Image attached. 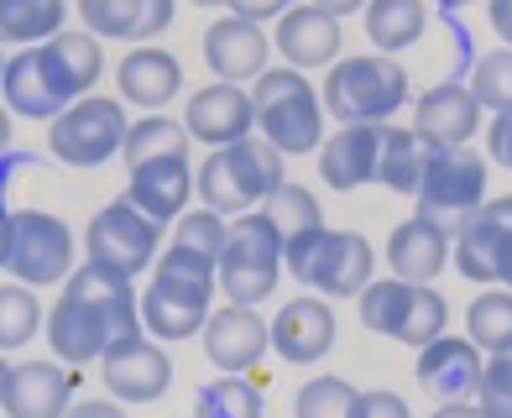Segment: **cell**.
<instances>
[{"mask_svg": "<svg viewBox=\"0 0 512 418\" xmlns=\"http://www.w3.org/2000/svg\"><path fill=\"white\" fill-rule=\"evenodd\" d=\"M471 95L481 110H512V48H492L471 63Z\"/></svg>", "mask_w": 512, "mask_h": 418, "instance_id": "39", "label": "cell"}, {"mask_svg": "<svg viewBox=\"0 0 512 418\" xmlns=\"http://www.w3.org/2000/svg\"><path fill=\"white\" fill-rule=\"evenodd\" d=\"M267 220L283 230V241H293V236H309V230H319L324 225V209H319V199L304 189V183H283L267 204Z\"/></svg>", "mask_w": 512, "mask_h": 418, "instance_id": "38", "label": "cell"}, {"mask_svg": "<svg viewBox=\"0 0 512 418\" xmlns=\"http://www.w3.org/2000/svg\"><path fill=\"white\" fill-rule=\"evenodd\" d=\"M194 194V162L189 157H152V162H136L131 183H126V199L142 209L147 220H157L162 230L178 225V215L189 209Z\"/></svg>", "mask_w": 512, "mask_h": 418, "instance_id": "21", "label": "cell"}, {"mask_svg": "<svg viewBox=\"0 0 512 418\" xmlns=\"http://www.w3.org/2000/svg\"><path fill=\"white\" fill-rule=\"evenodd\" d=\"M476 403H481L486 418H512V345H507V351H492V356H486Z\"/></svg>", "mask_w": 512, "mask_h": 418, "instance_id": "41", "label": "cell"}, {"mask_svg": "<svg viewBox=\"0 0 512 418\" xmlns=\"http://www.w3.org/2000/svg\"><path fill=\"white\" fill-rule=\"evenodd\" d=\"M251 110H256V136L283 152V157H304L324 147V100L319 89L298 74V68H262L251 89Z\"/></svg>", "mask_w": 512, "mask_h": 418, "instance_id": "5", "label": "cell"}, {"mask_svg": "<svg viewBox=\"0 0 512 418\" xmlns=\"http://www.w3.org/2000/svg\"><path fill=\"white\" fill-rule=\"evenodd\" d=\"M429 418H486V413H481V403H445V408L429 413Z\"/></svg>", "mask_w": 512, "mask_h": 418, "instance_id": "49", "label": "cell"}, {"mask_svg": "<svg viewBox=\"0 0 512 418\" xmlns=\"http://www.w3.org/2000/svg\"><path fill=\"white\" fill-rule=\"evenodd\" d=\"M434 6L445 11V16H455V11H465V6H476V0H434Z\"/></svg>", "mask_w": 512, "mask_h": 418, "instance_id": "51", "label": "cell"}, {"mask_svg": "<svg viewBox=\"0 0 512 418\" xmlns=\"http://www.w3.org/2000/svg\"><path fill=\"white\" fill-rule=\"evenodd\" d=\"M356 418H413V408H408L403 392H392V387H371V392H361Z\"/></svg>", "mask_w": 512, "mask_h": 418, "instance_id": "42", "label": "cell"}, {"mask_svg": "<svg viewBox=\"0 0 512 418\" xmlns=\"http://www.w3.org/2000/svg\"><path fill=\"white\" fill-rule=\"evenodd\" d=\"M74 230L63 215L48 209H11L6 215V241H0V267L11 272V283L27 288H53L68 283L74 272Z\"/></svg>", "mask_w": 512, "mask_h": 418, "instance_id": "10", "label": "cell"}, {"mask_svg": "<svg viewBox=\"0 0 512 418\" xmlns=\"http://www.w3.org/2000/svg\"><path fill=\"white\" fill-rule=\"evenodd\" d=\"M121 157L126 168L152 157H189V131H183V121H168V115H142V121H131Z\"/></svg>", "mask_w": 512, "mask_h": 418, "instance_id": "32", "label": "cell"}, {"mask_svg": "<svg viewBox=\"0 0 512 418\" xmlns=\"http://www.w3.org/2000/svg\"><path fill=\"white\" fill-rule=\"evenodd\" d=\"M225 236H230V220H225V215H215V209H183L178 225H173V246L194 251V257L215 262V267H220Z\"/></svg>", "mask_w": 512, "mask_h": 418, "instance_id": "40", "label": "cell"}, {"mask_svg": "<svg viewBox=\"0 0 512 418\" xmlns=\"http://www.w3.org/2000/svg\"><path fill=\"white\" fill-rule=\"evenodd\" d=\"M142 335V293L131 288V277L105 272L84 262L68 272L63 293L48 309V345L63 366H89L100 361L115 340Z\"/></svg>", "mask_w": 512, "mask_h": 418, "instance_id": "1", "label": "cell"}, {"mask_svg": "<svg viewBox=\"0 0 512 418\" xmlns=\"http://www.w3.org/2000/svg\"><path fill=\"white\" fill-rule=\"evenodd\" d=\"M189 6H230V0H189Z\"/></svg>", "mask_w": 512, "mask_h": 418, "instance_id": "54", "label": "cell"}, {"mask_svg": "<svg viewBox=\"0 0 512 418\" xmlns=\"http://www.w3.org/2000/svg\"><path fill=\"white\" fill-rule=\"evenodd\" d=\"M0 68H6V48H0Z\"/></svg>", "mask_w": 512, "mask_h": 418, "instance_id": "56", "label": "cell"}, {"mask_svg": "<svg viewBox=\"0 0 512 418\" xmlns=\"http://www.w3.org/2000/svg\"><path fill=\"white\" fill-rule=\"evenodd\" d=\"M497 288H507V293H512V251H507V262H502V283H497Z\"/></svg>", "mask_w": 512, "mask_h": 418, "instance_id": "52", "label": "cell"}, {"mask_svg": "<svg viewBox=\"0 0 512 418\" xmlns=\"http://www.w3.org/2000/svg\"><path fill=\"white\" fill-rule=\"evenodd\" d=\"M366 37L377 53H403L429 32V0H366Z\"/></svg>", "mask_w": 512, "mask_h": 418, "instance_id": "29", "label": "cell"}, {"mask_svg": "<svg viewBox=\"0 0 512 418\" xmlns=\"http://www.w3.org/2000/svg\"><path fill=\"white\" fill-rule=\"evenodd\" d=\"M63 418H131L121 403H110V398H89V403H74Z\"/></svg>", "mask_w": 512, "mask_h": 418, "instance_id": "46", "label": "cell"}, {"mask_svg": "<svg viewBox=\"0 0 512 418\" xmlns=\"http://www.w3.org/2000/svg\"><path fill=\"white\" fill-rule=\"evenodd\" d=\"M361 387L345 377H309L293 398V418H356Z\"/></svg>", "mask_w": 512, "mask_h": 418, "instance_id": "35", "label": "cell"}, {"mask_svg": "<svg viewBox=\"0 0 512 418\" xmlns=\"http://www.w3.org/2000/svg\"><path fill=\"white\" fill-rule=\"evenodd\" d=\"M486 16H492V32L502 37V48H512V0H486Z\"/></svg>", "mask_w": 512, "mask_h": 418, "instance_id": "47", "label": "cell"}, {"mask_svg": "<svg viewBox=\"0 0 512 418\" xmlns=\"http://www.w3.org/2000/svg\"><path fill=\"white\" fill-rule=\"evenodd\" d=\"M199 42H204L209 74H215L220 84H246V79H256V74L267 68V53H272V37L256 27V21H241V16H220Z\"/></svg>", "mask_w": 512, "mask_h": 418, "instance_id": "22", "label": "cell"}, {"mask_svg": "<svg viewBox=\"0 0 512 418\" xmlns=\"http://www.w3.org/2000/svg\"><path fill=\"white\" fill-rule=\"evenodd\" d=\"M68 0H0V48H37L63 32Z\"/></svg>", "mask_w": 512, "mask_h": 418, "instance_id": "30", "label": "cell"}, {"mask_svg": "<svg viewBox=\"0 0 512 418\" xmlns=\"http://www.w3.org/2000/svg\"><path fill=\"white\" fill-rule=\"evenodd\" d=\"M277 277H283V230L267 220V209L236 215L230 220V236H225V251H220V267H215L220 293L230 304L256 309L277 288Z\"/></svg>", "mask_w": 512, "mask_h": 418, "instance_id": "9", "label": "cell"}, {"mask_svg": "<svg viewBox=\"0 0 512 418\" xmlns=\"http://www.w3.org/2000/svg\"><path fill=\"white\" fill-rule=\"evenodd\" d=\"M0 241H6V209H0Z\"/></svg>", "mask_w": 512, "mask_h": 418, "instance_id": "55", "label": "cell"}, {"mask_svg": "<svg viewBox=\"0 0 512 418\" xmlns=\"http://www.w3.org/2000/svg\"><path fill=\"white\" fill-rule=\"evenodd\" d=\"M377 152L382 126H335L319 147V178L340 194L366 189V183H377Z\"/></svg>", "mask_w": 512, "mask_h": 418, "instance_id": "26", "label": "cell"}, {"mask_svg": "<svg viewBox=\"0 0 512 418\" xmlns=\"http://www.w3.org/2000/svg\"><path fill=\"white\" fill-rule=\"evenodd\" d=\"M42 330V304L27 283H0V356L21 351Z\"/></svg>", "mask_w": 512, "mask_h": 418, "instance_id": "36", "label": "cell"}, {"mask_svg": "<svg viewBox=\"0 0 512 418\" xmlns=\"http://www.w3.org/2000/svg\"><path fill=\"white\" fill-rule=\"evenodd\" d=\"M84 251H89V262H95V267L121 272V277H136V272H147V267L162 257V225L147 220L142 209L121 194V199H110L100 215L89 220Z\"/></svg>", "mask_w": 512, "mask_h": 418, "instance_id": "12", "label": "cell"}, {"mask_svg": "<svg viewBox=\"0 0 512 418\" xmlns=\"http://www.w3.org/2000/svg\"><path fill=\"white\" fill-rule=\"evenodd\" d=\"M79 16L100 42H142V0H79Z\"/></svg>", "mask_w": 512, "mask_h": 418, "instance_id": "37", "label": "cell"}, {"mask_svg": "<svg viewBox=\"0 0 512 418\" xmlns=\"http://www.w3.org/2000/svg\"><path fill=\"white\" fill-rule=\"evenodd\" d=\"M356 309H361V324L371 335L403 340L413 351L434 345L450 324L445 293H434L429 283H403V277H371L356 293Z\"/></svg>", "mask_w": 512, "mask_h": 418, "instance_id": "7", "label": "cell"}, {"mask_svg": "<svg viewBox=\"0 0 512 418\" xmlns=\"http://www.w3.org/2000/svg\"><path fill=\"white\" fill-rule=\"evenodd\" d=\"M481 371H486V356L476 351L465 335H439L434 345L418 351V387L439 403H476L481 392Z\"/></svg>", "mask_w": 512, "mask_h": 418, "instance_id": "18", "label": "cell"}, {"mask_svg": "<svg viewBox=\"0 0 512 418\" xmlns=\"http://www.w3.org/2000/svg\"><path fill=\"white\" fill-rule=\"evenodd\" d=\"M465 340L476 345L481 356H492V351H507L512 345V293L507 288H486L471 298V314H465Z\"/></svg>", "mask_w": 512, "mask_h": 418, "instance_id": "31", "label": "cell"}, {"mask_svg": "<svg viewBox=\"0 0 512 418\" xmlns=\"http://www.w3.org/2000/svg\"><path fill=\"white\" fill-rule=\"evenodd\" d=\"M507 251H512V194L486 199L476 209V220L450 241V262H455L460 277H471V283H481V288H497Z\"/></svg>", "mask_w": 512, "mask_h": 418, "instance_id": "14", "label": "cell"}, {"mask_svg": "<svg viewBox=\"0 0 512 418\" xmlns=\"http://www.w3.org/2000/svg\"><path fill=\"white\" fill-rule=\"evenodd\" d=\"M293 11V0H230V16H241V21H277V16H288Z\"/></svg>", "mask_w": 512, "mask_h": 418, "instance_id": "44", "label": "cell"}, {"mask_svg": "<svg viewBox=\"0 0 512 418\" xmlns=\"http://www.w3.org/2000/svg\"><path fill=\"white\" fill-rule=\"evenodd\" d=\"M319 100L340 126H387L408 105V68L387 53H351L330 63Z\"/></svg>", "mask_w": 512, "mask_h": 418, "instance_id": "4", "label": "cell"}, {"mask_svg": "<svg viewBox=\"0 0 512 418\" xmlns=\"http://www.w3.org/2000/svg\"><path fill=\"white\" fill-rule=\"evenodd\" d=\"M6 147H11V110L0 105V152H6Z\"/></svg>", "mask_w": 512, "mask_h": 418, "instance_id": "50", "label": "cell"}, {"mask_svg": "<svg viewBox=\"0 0 512 418\" xmlns=\"http://www.w3.org/2000/svg\"><path fill=\"white\" fill-rule=\"evenodd\" d=\"M413 204H418L413 220H424L445 241H455L486 204V162L471 147H434Z\"/></svg>", "mask_w": 512, "mask_h": 418, "instance_id": "8", "label": "cell"}, {"mask_svg": "<svg viewBox=\"0 0 512 418\" xmlns=\"http://www.w3.org/2000/svg\"><path fill=\"white\" fill-rule=\"evenodd\" d=\"M209 298H215V262L194 257V251H162L152 262V283L142 288V330L157 345H178L204 330Z\"/></svg>", "mask_w": 512, "mask_h": 418, "instance_id": "2", "label": "cell"}, {"mask_svg": "<svg viewBox=\"0 0 512 418\" xmlns=\"http://www.w3.org/2000/svg\"><path fill=\"white\" fill-rule=\"evenodd\" d=\"M173 27V0H142V42L162 37Z\"/></svg>", "mask_w": 512, "mask_h": 418, "instance_id": "45", "label": "cell"}, {"mask_svg": "<svg viewBox=\"0 0 512 418\" xmlns=\"http://www.w3.org/2000/svg\"><path fill=\"white\" fill-rule=\"evenodd\" d=\"M283 272H293L304 288L314 293H335V298H356L371 272H377V251L361 230H330L319 225L309 236L283 241Z\"/></svg>", "mask_w": 512, "mask_h": 418, "instance_id": "6", "label": "cell"}, {"mask_svg": "<svg viewBox=\"0 0 512 418\" xmlns=\"http://www.w3.org/2000/svg\"><path fill=\"white\" fill-rule=\"evenodd\" d=\"M204 356L209 366H220L225 377H241V371H256V361H262L272 351V330H267V319L246 309V304H225V309H209L204 319Z\"/></svg>", "mask_w": 512, "mask_h": 418, "instance_id": "17", "label": "cell"}, {"mask_svg": "<svg viewBox=\"0 0 512 418\" xmlns=\"http://www.w3.org/2000/svg\"><path fill=\"white\" fill-rule=\"evenodd\" d=\"M0 95H6V110L21 115V121H58L79 100V89L63 74L58 53L48 42H37V48H16L6 58V68H0Z\"/></svg>", "mask_w": 512, "mask_h": 418, "instance_id": "13", "label": "cell"}, {"mask_svg": "<svg viewBox=\"0 0 512 418\" xmlns=\"http://www.w3.org/2000/svg\"><path fill=\"white\" fill-rule=\"evenodd\" d=\"M340 21L330 11H319V6H293L288 16H277V37H272V48L288 58V68H330L340 63Z\"/></svg>", "mask_w": 512, "mask_h": 418, "instance_id": "25", "label": "cell"}, {"mask_svg": "<svg viewBox=\"0 0 512 418\" xmlns=\"http://www.w3.org/2000/svg\"><path fill=\"white\" fill-rule=\"evenodd\" d=\"M100 377L115 403H157L173 387V361L152 335H131L100 356Z\"/></svg>", "mask_w": 512, "mask_h": 418, "instance_id": "15", "label": "cell"}, {"mask_svg": "<svg viewBox=\"0 0 512 418\" xmlns=\"http://www.w3.org/2000/svg\"><path fill=\"white\" fill-rule=\"evenodd\" d=\"M486 152H492V162L512 168V110H502V115L486 121Z\"/></svg>", "mask_w": 512, "mask_h": 418, "instance_id": "43", "label": "cell"}, {"mask_svg": "<svg viewBox=\"0 0 512 418\" xmlns=\"http://www.w3.org/2000/svg\"><path fill=\"white\" fill-rule=\"evenodd\" d=\"M434 157V142H424L413 126H382V152H377V183L392 194H418L424 168Z\"/></svg>", "mask_w": 512, "mask_h": 418, "instance_id": "28", "label": "cell"}, {"mask_svg": "<svg viewBox=\"0 0 512 418\" xmlns=\"http://www.w3.org/2000/svg\"><path fill=\"white\" fill-rule=\"evenodd\" d=\"M126 105L110 95H84L74 100L58 121H48V152L63 168H100L126 147Z\"/></svg>", "mask_w": 512, "mask_h": 418, "instance_id": "11", "label": "cell"}, {"mask_svg": "<svg viewBox=\"0 0 512 418\" xmlns=\"http://www.w3.org/2000/svg\"><path fill=\"white\" fill-rule=\"evenodd\" d=\"M288 183V157L272 152L262 136H246L236 147H220L204 157V168L194 173V194L204 209H215V215L236 220V215H251V209H262L277 189Z\"/></svg>", "mask_w": 512, "mask_h": 418, "instance_id": "3", "label": "cell"}, {"mask_svg": "<svg viewBox=\"0 0 512 418\" xmlns=\"http://www.w3.org/2000/svg\"><path fill=\"white\" fill-rule=\"evenodd\" d=\"M387 267H392V277H403V283H434V277L450 267V241L439 236V230H429L424 220H403L387 236Z\"/></svg>", "mask_w": 512, "mask_h": 418, "instance_id": "27", "label": "cell"}, {"mask_svg": "<svg viewBox=\"0 0 512 418\" xmlns=\"http://www.w3.org/2000/svg\"><path fill=\"white\" fill-rule=\"evenodd\" d=\"M6 382H11V366H6V356H0V398H6Z\"/></svg>", "mask_w": 512, "mask_h": 418, "instance_id": "53", "label": "cell"}, {"mask_svg": "<svg viewBox=\"0 0 512 418\" xmlns=\"http://www.w3.org/2000/svg\"><path fill=\"white\" fill-rule=\"evenodd\" d=\"M194 418H262V382L251 377H215L199 387Z\"/></svg>", "mask_w": 512, "mask_h": 418, "instance_id": "33", "label": "cell"}, {"mask_svg": "<svg viewBox=\"0 0 512 418\" xmlns=\"http://www.w3.org/2000/svg\"><path fill=\"white\" fill-rule=\"evenodd\" d=\"M48 48L58 53L63 74L74 79L79 100H84V95H95V84H100V74H105V42H100L95 32H58Z\"/></svg>", "mask_w": 512, "mask_h": 418, "instance_id": "34", "label": "cell"}, {"mask_svg": "<svg viewBox=\"0 0 512 418\" xmlns=\"http://www.w3.org/2000/svg\"><path fill=\"white\" fill-rule=\"evenodd\" d=\"M183 131H189V142H204L209 152L220 147H236L256 131V110H251V89L241 84H204L189 95L183 105Z\"/></svg>", "mask_w": 512, "mask_h": 418, "instance_id": "16", "label": "cell"}, {"mask_svg": "<svg viewBox=\"0 0 512 418\" xmlns=\"http://www.w3.org/2000/svg\"><path fill=\"white\" fill-rule=\"evenodd\" d=\"M115 84H121V105H136L147 115H162V105H168L178 89H183V63L157 48V42H142V48H131L121 58V68H115Z\"/></svg>", "mask_w": 512, "mask_h": 418, "instance_id": "24", "label": "cell"}, {"mask_svg": "<svg viewBox=\"0 0 512 418\" xmlns=\"http://www.w3.org/2000/svg\"><path fill=\"white\" fill-rule=\"evenodd\" d=\"M309 6H319V11H330L335 21H345L351 11H366V0H309Z\"/></svg>", "mask_w": 512, "mask_h": 418, "instance_id": "48", "label": "cell"}, {"mask_svg": "<svg viewBox=\"0 0 512 418\" xmlns=\"http://www.w3.org/2000/svg\"><path fill=\"white\" fill-rule=\"evenodd\" d=\"M0 408L11 418H63L74 408V377H68L63 361H21L11 366Z\"/></svg>", "mask_w": 512, "mask_h": 418, "instance_id": "23", "label": "cell"}, {"mask_svg": "<svg viewBox=\"0 0 512 418\" xmlns=\"http://www.w3.org/2000/svg\"><path fill=\"white\" fill-rule=\"evenodd\" d=\"M481 115L486 110L476 105L471 84L445 79V84H434V89H424V95L413 100V131L424 136V142H434V147H465L486 126Z\"/></svg>", "mask_w": 512, "mask_h": 418, "instance_id": "19", "label": "cell"}, {"mask_svg": "<svg viewBox=\"0 0 512 418\" xmlns=\"http://www.w3.org/2000/svg\"><path fill=\"white\" fill-rule=\"evenodd\" d=\"M267 330H272V351L283 361H293V366H314V361H324L335 351V309L314 293L283 304Z\"/></svg>", "mask_w": 512, "mask_h": 418, "instance_id": "20", "label": "cell"}]
</instances>
